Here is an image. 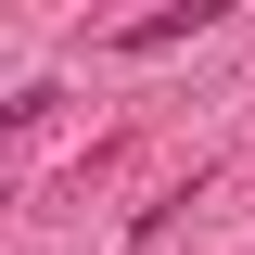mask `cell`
<instances>
[{
	"instance_id": "6da1fadb",
	"label": "cell",
	"mask_w": 255,
	"mask_h": 255,
	"mask_svg": "<svg viewBox=\"0 0 255 255\" xmlns=\"http://www.w3.org/2000/svg\"><path fill=\"white\" fill-rule=\"evenodd\" d=\"M191 26H217V0H191V13H153V26H128V51H166V38H191Z\"/></svg>"
}]
</instances>
